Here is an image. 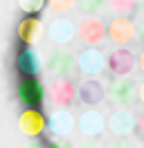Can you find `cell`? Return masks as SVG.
<instances>
[{"label":"cell","instance_id":"83f0119b","mask_svg":"<svg viewBox=\"0 0 144 148\" xmlns=\"http://www.w3.org/2000/svg\"><path fill=\"white\" fill-rule=\"evenodd\" d=\"M140 38H142V40H144V23H142V25H140Z\"/></svg>","mask_w":144,"mask_h":148},{"label":"cell","instance_id":"ba28073f","mask_svg":"<svg viewBox=\"0 0 144 148\" xmlns=\"http://www.w3.org/2000/svg\"><path fill=\"white\" fill-rule=\"evenodd\" d=\"M135 130H137V117L128 108H117L108 117V132L115 137H128Z\"/></svg>","mask_w":144,"mask_h":148},{"label":"cell","instance_id":"484cf974","mask_svg":"<svg viewBox=\"0 0 144 148\" xmlns=\"http://www.w3.org/2000/svg\"><path fill=\"white\" fill-rule=\"evenodd\" d=\"M47 148H68L65 144H61V141H50L47 144Z\"/></svg>","mask_w":144,"mask_h":148},{"label":"cell","instance_id":"8fae6325","mask_svg":"<svg viewBox=\"0 0 144 148\" xmlns=\"http://www.w3.org/2000/svg\"><path fill=\"white\" fill-rule=\"evenodd\" d=\"M108 67V58L97 47H86L83 52L79 54V70L88 76H97Z\"/></svg>","mask_w":144,"mask_h":148},{"label":"cell","instance_id":"f546056e","mask_svg":"<svg viewBox=\"0 0 144 148\" xmlns=\"http://www.w3.org/2000/svg\"><path fill=\"white\" fill-rule=\"evenodd\" d=\"M140 148H144V144H142V146H140Z\"/></svg>","mask_w":144,"mask_h":148},{"label":"cell","instance_id":"2e32d148","mask_svg":"<svg viewBox=\"0 0 144 148\" xmlns=\"http://www.w3.org/2000/svg\"><path fill=\"white\" fill-rule=\"evenodd\" d=\"M74 34H77V29L68 18H54L50 23V27H47V36L52 38V43H56V45H68Z\"/></svg>","mask_w":144,"mask_h":148},{"label":"cell","instance_id":"6da1fadb","mask_svg":"<svg viewBox=\"0 0 144 148\" xmlns=\"http://www.w3.org/2000/svg\"><path fill=\"white\" fill-rule=\"evenodd\" d=\"M79 99V90L68 76H56L47 90V101L52 108H70Z\"/></svg>","mask_w":144,"mask_h":148},{"label":"cell","instance_id":"ac0fdd59","mask_svg":"<svg viewBox=\"0 0 144 148\" xmlns=\"http://www.w3.org/2000/svg\"><path fill=\"white\" fill-rule=\"evenodd\" d=\"M77 5H79V9L86 16H95V14H99V11L104 9L106 0H77Z\"/></svg>","mask_w":144,"mask_h":148},{"label":"cell","instance_id":"30bf717a","mask_svg":"<svg viewBox=\"0 0 144 148\" xmlns=\"http://www.w3.org/2000/svg\"><path fill=\"white\" fill-rule=\"evenodd\" d=\"M135 65H137V58L126 47H117L115 52H110V56H108V70L115 76H128L135 70Z\"/></svg>","mask_w":144,"mask_h":148},{"label":"cell","instance_id":"4fadbf2b","mask_svg":"<svg viewBox=\"0 0 144 148\" xmlns=\"http://www.w3.org/2000/svg\"><path fill=\"white\" fill-rule=\"evenodd\" d=\"M43 36V23L41 18H36V16H27L18 23V40L20 43H25V45H36L38 40Z\"/></svg>","mask_w":144,"mask_h":148},{"label":"cell","instance_id":"5b68a950","mask_svg":"<svg viewBox=\"0 0 144 148\" xmlns=\"http://www.w3.org/2000/svg\"><path fill=\"white\" fill-rule=\"evenodd\" d=\"M137 36H140V29L135 27V23L131 18H126V16H117L108 25V38L119 47L131 45Z\"/></svg>","mask_w":144,"mask_h":148},{"label":"cell","instance_id":"3957f363","mask_svg":"<svg viewBox=\"0 0 144 148\" xmlns=\"http://www.w3.org/2000/svg\"><path fill=\"white\" fill-rule=\"evenodd\" d=\"M16 94H18V101L23 103L25 108H38V106L45 101L47 90H45L43 81H41L38 76H25V79L18 83Z\"/></svg>","mask_w":144,"mask_h":148},{"label":"cell","instance_id":"e0dca14e","mask_svg":"<svg viewBox=\"0 0 144 148\" xmlns=\"http://www.w3.org/2000/svg\"><path fill=\"white\" fill-rule=\"evenodd\" d=\"M108 7L115 11L117 16H128L137 7V0H108Z\"/></svg>","mask_w":144,"mask_h":148},{"label":"cell","instance_id":"5bb4252c","mask_svg":"<svg viewBox=\"0 0 144 148\" xmlns=\"http://www.w3.org/2000/svg\"><path fill=\"white\" fill-rule=\"evenodd\" d=\"M104 97H106V88L101 81L97 79H88V81H83L79 88V101L83 106H88V108H95L99 103L104 101Z\"/></svg>","mask_w":144,"mask_h":148},{"label":"cell","instance_id":"f1b7e54d","mask_svg":"<svg viewBox=\"0 0 144 148\" xmlns=\"http://www.w3.org/2000/svg\"><path fill=\"white\" fill-rule=\"evenodd\" d=\"M137 5H140V7L144 9V0H137Z\"/></svg>","mask_w":144,"mask_h":148},{"label":"cell","instance_id":"9a60e30c","mask_svg":"<svg viewBox=\"0 0 144 148\" xmlns=\"http://www.w3.org/2000/svg\"><path fill=\"white\" fill-rule=\"evenodd\" d=\"M16 67H18V72L23 74V76H38L41 70H43V63H41V58L36 54V49H32V47L27 45L25 49L18 52Z\"/></svg>","mask_w":144,"mask_h":148},{"label":"cell","instance_id":"277c9868","mask_svg":"<svg viewBox=\"0 0 144 148\" xmlns=\"http://www.w3.org/2000/svg\"><path fill=\"white\" fill-rule=\"evenodd\" d=\"M50 126V119L45 117L38 108H25V110L18 114V130L29 139L41 137Z\"/></svg>","mask_w":144,"mask_h":148},{"label":"cell","instance_id":"7c38bea8","mask_svg":"<svg viewBox=\"0 0 144 148\" xmlns=\"http://www.w3.org/2000/svg\"><path fill=\"white\" fill-rule=\"evenodd\" d=\"M77 126V119H74V114H72L68 108H56V110L50 114V132H52L54 137H68L72 135V130Z\"/></svg>","mask_w":144,"mask_h":148},{"label":"cell","instance_id":"7402d4cb","mask_svg":"<svg viewBox=\"0 0 144 148\" xmlns=\"http://www.w3.org/2000/svg\"><path fill=\"white\" fill-rule=\"evenodd\" d=\"M137 132L144 137V112H140V114H137Z\"/></svg>","mask_w":144,"mask_h":148},{"label":"cell","instance_id":"d6986e66","mask_svg":"<svg viewBox=\"0 0 144 148\" xmlns=\"http://www.w3.org/2000/svg\"><path fill=\"white\" fill-rule=\"evenodd\" d=\"M45 2H47V0H18V7L25 11L27 16H36V14L45 7Z\"/></svg>","mask_w":144,"mask_h":148},{"label":"cell","instance_id":"9c48e42d","mask_svg":"<svg viewBox=\"0 0 144 148\" xmlns=\"http://www.w3.org/2000/svg\"><path fill=\"white\" fill-rule=\"evenodd\" d=\"M77 126H79L81 135L95 139V137H99V135L108 128V121H106V117H104L97 108H90V110H86L79 119H77Z\"/></svg>","mask_w":144,"mask_h":148},{"label":"cell","instance_id":"7a4b0ae2","mask_svg":"<svg viewBox=\"0 0 144 148\" xmlns=\"http://www.w3.org/2000/svg\"><path fill=\"white\" fill-rule=\"evenodd\" d=\"M137 88L140 85L135 83L131 76H117L115 81H110V85H108V97H110V101L115 103L117 108H131L137 101Z\"/></svg>","mask_w":144,"mask_h":148},{"label":"cell","instance_id":"ffe728a7","mask_svg":"<svg viewBox=\"0 0 144 148\" xmlns=\"http://www.w3.org/2000/svg\"><path fill=\"white\" fill-rule=\"evenodd\" d=\"M74 2H77V0H47L50 9L56 11V14H68V11L74 7Z\"/></svg>","mask_w":144,"mask_h":148},{"label":"cell","instance_id":"d4e9b609","mask_svg":"<svg viewBox=\"0 0 144 148\" xmlns=\"http://www.w3.org/2000/svg\"><path fill=\"white\" fill-rule=\"evenodd\" d=\"M137 101L144 103V81L140 83V88H137Z\"/></svg>","mask_w":144,"mask_h":148},{"label":"cell","instance_id":"44dd1931","mask_svg":"<svg viewBox=\"0 0 144 148\" xmlns=\"http://www.w3.org/2000/svg\"><path fill=\"white\" fill-rule=\"evenodd\" d=\"M108 148H137V146H135L128 137H117V141H115V144H110Z\"/></svg>","mask_w":144,"mask_h":148},{"label":"cell","instance_id":"8992f818","mask_svg":"<svg viewBox=\"0 0 144 148\" xmlns=\"http://www.w3.org/2000/svg\"><path fill=\"white\" fill-rule=\"evenodd\" d=\"M106 34H108V27L99 18H95V16L83 18L79 23V27H77V36H79V40L86 47H97V45H101V43H104V38H106Z\"/></svg>","mask_w":144,"mask_h":148},{"label":"cell","instance_id":"4316f807","mask_svg":"<svg viewBox=\"0 0 144 148\" xmlns=\"http://www.w3.org/2000/svg\"><path fill=\"white\" fill-rule=\"evenodd\" d=\"M137 67H140V72H144V52L137 56Z\"/></svg>","mask_w":144,"mask_h":148},{"label":"cell","instance_id":"cb8c5ba5","mask_svg":"<svg viewBox=\"0 0 144 148\" xmlns=\"http://www.w3.org/2000/svg\"><path fill=\"white\" fill-rule=\"evenodd\" d=\"M23 148H47V146H43V144H41V141H36V139H29Z\"/></svg>","mask_w":144,"mask_h":148},{"label":"cell","instance_id":"52a82bcc","mask_svg":"<svg viewBox=\"0 0 144 148\" xmlns=\"http://www.w3.org/2000/svg\"><path fill=\"white\" fill-rule=\"evenodd\" d=\"M77 65H79V58H74V54H72L70 49L59 47L47 58V72L52 74V76H70Z\"/></svg>","mask_w":144,"mask_h":148},{"label":"cell","instance_id":"603a6c76","mask_svg":"<svg viewBox=\"0 0 144 148\" xmlns=\"http://www.w3.org/2000/svg\"><path fill=\"white\" fill-rule=\"evenodd\" d=\"M81 148H106V146H104L99 139H92V141H88V144H83Z\"/></svg>","mask_w":144,"mask_h":148}]
</instances>
